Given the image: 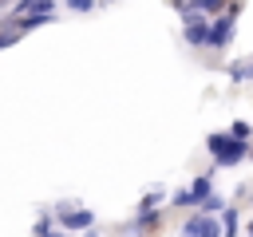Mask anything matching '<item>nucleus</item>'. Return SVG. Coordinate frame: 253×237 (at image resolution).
I'll return each mask as SVG.
<instances>
[{"label": "nucleus", "instance_id": "nucleus-3", "mask_svg": "<svg viewBox=\"0 0 253 237\" xmlns=\"http://www.w3.org/2000/svg\"><path fill=\"white\" fill-rule=\"evenodd\" d=\"M0 4H4V0H0Z\"/></svg>", "mask_w": 253, "mask_h": 237}, {"label": "nucleus", "instance_id": "nucleus-2", "mask_svg": "<svg viewBox=\"0 0 253 237\" xmlns=\"http://www.w3.org/2000/svg\"><path fill=\"white\" fill-rule=\"evenodd\" d=\"M63 4H67L71 12H91V8H95V0H63Z\"/></svg>", "mask_w": 253, "mask_h": 237}, {"label": "nucleus", "instance_id": "nucleus-1", "mask_svg": "<svg viewBox=\"0 0 253 237\" xmlns=\"http://www.w3.org/2000/svg\"><path fill=\"white\" fill-rule=\"evenodd\" d=\"M210 146H213V154H217L221 162H237L241 150H245V146L237 142V134H233V138H229V134H210Z\"/></svg>", "mask_w": 253, "mask_h": 237}]
</instances>
